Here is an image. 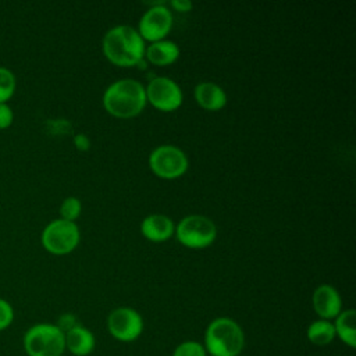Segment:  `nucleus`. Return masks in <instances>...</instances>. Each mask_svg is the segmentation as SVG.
Listing matches in <instances>:
<instances>
[{
	"instance_id": "nucleus-14",
	"label": "nucleus",
	"mask_w": 356,
	"mask_h": 356,
	"mask_svg": "<svg viewBox=\"0 0 356 356\" xmlns=\"http://www.w3.org/2000/svg\"><path fill=\"white\" fill-rule=\"evenodd\" d=\"M193 95L196 103L207 111L221 110L227 104V95L224 89L214 82L197 83Z\"/></svg>"
},
{
	"instance_id": "nucleus-9",
	"label": "nucleus",
	"mask_w": 356,
	"mask_h": 356,
	"mask_svg": "<svg viewBox=\"0 0 356 356\" xmlns=\"http://www.w3.org/2000/svg\"><path fill=\"white\" fill-rule=\"evenodd\" d=\"M146 100L160 111H174L184 100L179 85L167 76L153 78L145 88Z\"/></svg>"
},
{
	"instance_id": "nucleus-13",
	"label": "nucleus",
	"mask_w": 356,
	"mask_h": 356,
	"mask_svg": "<svg viewBox=\"0 0 356 356\" xmlns=\"http://www.w3.org/2000/svg\"><path fill=\"white\" fill-rule=\"evenodd\" d=\"M140 232L145 238L153 242H163L175 232L174 221L164 214H150L140 222Z\"/></svg>"
},
{
	"instance_id": "nucleus-5",
	"label": "nucleus",
	"mask_w": 356,
	"mask_h": 356,
	"mask_svg": "<svg viewBox=\"0 0 356 356\" xmlns=\"http://www.w3.org/2000/svg\"><path fill=\"white\" fill-rule=\"evenodd\" d=\"M175 236L186 248L203 249L214 242L217 228L209 217L192 214L184 217L178 222L175 227Z\"/></svg>"
},
{
	"instance_id": "nucleus-1",
	"label": "nucleus",
	"mask_w": 356,
	"mask_h": 356,
	"mask_svg": "<svg viewBox=\"0 0 356 356\" xmlns=\"http://www.w3.org/2000/svg\"><path fill=\"white\" fill-rule=\"evenodd\" d=\"M102 46L107 60L118 67L138 65L145 56V40L129 25H118L107 31Z\"/></svg>"
},
{
	"instance_id": "nucleus-19",
	"label": "nucleus",
	"mask_w": 356,
	"mask_h": 356,
	"mask_svg": "<svg viewBox=\"0 0 356 356\" xmlns=\"http://www.w3.org/2000/svg\"><path fill=\"white\" fill-rule=\"evenodd\" d=\"M81 210H82V204L78 197H74V196L65 197L60 206V216H61L60 218L74 222L79 217Z\"/></svg>"
},
{
	"instance_id": "nucleus-20",
	"label": "nucleus",
	"mask_w": 356,
	"mask_h": 356,
	"mask_svg": "<svg viewBox=\"0 0 356 356\" xmlns=\"http://www.w3.org/2000/svg\"><path fill=\"white\" fill-rule=\"evenodd\" d=\"M171 356H207V353L203 343L189 339L178 343Z\"/></svg>"
},
{
	"instance_id": "nucleus-15",
	"label": "nucleus",
	"mask_w": 356,
	"mask_h": 356,
	"mask_svg": "<svg viewBox=\"0 0 356 356\" xmlns=\"http://www.w3.org/2000/svg\"><path fill=\"white\" fill-rule=\"evenodd\" d=\"M146 58L154 65H170L179 57V47L172 40H157L145 49Z\"/></svg>"
},
{
	"instance_id": "nucleus-17",
	"label": "nucleus",
	"mask_w": 356,
	"mask_h": 356,
	"mask_svg": "<svg viewBox=\"0 0 356 356\" xmlns=\"http://www.w3.org/2000/svg\"><path fill=\"white\" fill-rule=\"evenodd\" d=\"M306 338L310 343L317 346L330 345L335 339V330L332 321L318 318L310 323L306 330Z\"/></svg>"
},
{
	"instance_id": "nucleus-21",
	"label": "nucleus",
	"mask_w": 356,
	"mask_h": 356,
	"mask_svg": "<svg viewBox=\"0 0 356 356\" xmlns=\"http://www.w3.org/2000/svg\"><path fill=\"white\" fill-rule=\"evenodd\" d=\"M14 320V309L13 306L6 300L0 298V331H4L11 325Z\"/></svg>"
},
{
	"instance_id": "nucleus-6",
	"label": "nucleus",
	"mask_w": 356,
	"mask_h": 356,
	"mask_svg": "<svg viewBox=\"0 0 356 356\" xmlns=\"http://www.w3.org/2000/svg\"><path fill=\"white\" fill-rule=\"evenodd\" d=\"M79 228L75 222L57 218L50 221L42 232L43 248L53 254H67L79 243Z\"/></svg>"
},
{
	"instance_id": "nucleus-4",
	"label": "nucleus",
	"mask_w": 356,
	"mask_h": 356,
	"mask_svg": "<svg viewBox=\"0 0 356 356\" xmlns=\"http://www.w3.org/2000/svg\"><path fill=\"white\" fill-rule=\"evenodd\" d=\"M28 356H63L65 352L64 332L50 323H39L29 327L22 338Z\"/></svg>"
},
{
	"instance_id": "nucleus-24",
	"label": "nucleus",
	"mask_w": 356,
	"mask_h": 356,
	"mask_svg": "<svg viewBox=\"0 0 356 356\" xmlns=\"http://www.w3.org/2000/svg\"><path fill=\"white\" fill-rule=\"evenodd\" d=\"M74 143L76 146L78 150H88L90 147V140L86 135L83 134H78L74 136Z\"/></svg>"
},
{
	"instance_id": "nucleus-23",
	"label": "nucleus",
	"mask_w": 356,
	"mask_h": 356,
	"mask_svg": "<svg viewBox=\"0 0 356 356\" xmlns=\"http://www.w3.org/2000/svg\"><path fill=\"white\" fill-rule=\"evenodd\" d=\"M79 323H78V320H76V317L74 316V314H71V313H65V314H61L60 316V318H58V321H57V327L63 331V332H67V331H70L71 328H74L75 325H78Z\"/></svg>"
},
{
	"instance_id": "nucleus-8",
	"label": "nucleus",
	"mask_w": 356,
	"mask_h": 356,
	"mask_svg": "<svg viewBox=\"0 0 356 356\" xmlns=\"http://www.w3.org/2000/svg\"><path fill=\"white\" fill-rule=\"evenodd\" d=\"M143 327L142 316L132 307H117L107 317V331L120 342L136 341L142 335Z\"/></svg>"
},
{
	"instance_id": "nucleus-22",
	"label": "nucleus",
	"mask_w": 356,
	"mask_h": 356,
	"mask_svg": "<svg viewBox=\"0 0 356 356\" xmlns=\"http://www.w3.org/2000/svg\"><path fill=\"white\" fill-rule=\"evenodd\" d=\"M14 113L7 103H0V129H6L13 124Z\"/></svg>"
},
{
	"instance_id": "nucleus-11",
	"label": "nucleus",
	"mask_w": 356,
	"mask_h": 356,
	"mask_svg": "<svg viewBox=\"0 0 356 356\" xmlns=\"http://www.w3.org/2000/svg\"><path fill=\"white\" fill-rule=\"evenodd\" d=\"M312 305L321 320H334L342 312V299L338 291L328 284L318 285L312 295Z\"/></svg>"
},
{
	"instance_id": "nucleus-16",
	"label": "nucleus",
	"mask_w": 356,
	"mask_h": 356,
	"mask_svg": "<svg viewBox=\"0 0 356 356\" xmlns=\"http://www.w3.org/2000/svg\"><path fill=\"white\" fill-rule=\"evenodd\" d=\"M335 338H339L349 348L356 346V312L353 309L342 310L334 318Z\"/></svg>"
},
{
	"instance_id": "nucleus-10",
	"label": "nucleus",
	"mask_w": 356,
	"mask_h": 356,
	"mask_svg": "<svg viewBox=\"0 0 356 356\" xmlns=\"http://www.w3.org/2000/svg\"><path fill=\"white\" fill-rule=\"evenodd\" d=\"M172 28V14L165 6V3H160L152 6L139 21V35L143 40L150 43L163 40Z\"/></svg>"
},
{
	"instance_id": "nucleus-7",
	"label": "nucleus",
	"mask_w": 356,
	"mask_h": 356,
	"mask_svg": "<svg viewBox=\"0 0 356 356\" xmlns=\"http://www.w3.org/2000/svg\"><path fill=\"white\" fill-rule=\"evenodd\" d=\"M150 170L160 178L175 179L188 170L186 154L172 145H161L156 147L149 157Z\"/></svg>"
},
{
	"instance_id": "nucleus-18",
	"label": "nucleus",
	"mask_w": 356,
	"mask_h": 356,
	"mask_svg": "<svg viewBox=\"0 0 356 356\" xmlns=\"http://www.w3.org/2000/svg\"><path fill=\"white\" fill-rule=\"evenodd\" d=\"M17 85L15 75L11 70L0 67V103H7V100L14 95Z\"/></svg>"
},
{
	"instance_id": "nucleus-2",
	"label": "nucleus",
	"mask_w": 356,
	"mask_h": 356,
	"mask_svg": "<svg viewBox=\"0 0 356 356\" xmlns=\"http://www.w3.org/2000/svg\"><path fill=\"white\" fill-rule=\"evenodd\" d=\"M145 86L135 79H120L111 83L103 95L106 111L118 118L138 115L146 106Z\"/></svg>"
},
{
	"instance_id": "nucleus-12",
	"label": "nucleus",
	"mask_w": 356,
	"mask_h": 356,
	"mask_svg": "<svg viewBox=\"0 0 356 356\" xmlns=\"http://www.w3.org/2000/svg\"><path fill=\"white\" fill-rule=\"evenodd\" d=\"M64 338L65 350H68L74 356H88L95 350L96 338L93 332L81 324L64 332Z\"/></svg>"
},
{
	"instance_id": "nucleus-25",
	"label": "nucleus",
	"mask_w": 356,
	"mask_h": 356,
	"mask_svg": "<svg viewBox=\"0 0 356 356\" xmlns=\"http://www.w3.org/2000/svg\"><path fill=\"white\" fill-rule=\"evenodd\" d=\"M171 7L179 13H186V11H191L192 10V3L188 1V0H172L171 3Z\"/></svg>"
},
{
	"instance_id": "nucleus-3",
	"label": "nucleus",
	"mask_w": 356,
	"mask_h": 356,
	"mask_svg": "<svg viewBox=\"0 0 356 356\" xmlns=\"http://www.w3.org/2000/svg\"><path fill=\"white\" fill-rule=\"evenodd\" d=\"M203 346L210 356H239L245 348V332L235 320L217 317L206 327Z\"/></svg>"
}]
</instances>
